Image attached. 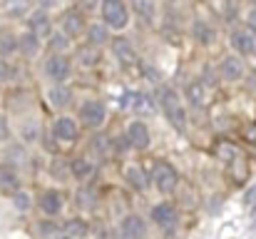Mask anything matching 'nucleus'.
<instances>
[{"label":"nucleus","instance_id":"1","mask_svg":"<svg viewBox=\"0 0 256 239\" xmlns=\"http://www.w3.org/2000/svg\"><path fill=\"white\" fill-rule=\"evenodd\" d=\"M100 15L110 30H124L130 25V8L124 0H100Z\"/></svg>","mask_w":256,"mask_h":239},{"label":"nucleus","instance_id":"2","mask_svg":"<svg viewBox=\"0 0 256 239\" xmlns=\"http://www.w3.org/2000/svg\"><path fill=\"white\" fill-rule=\"evenodd\" d=\"M160 105H162V110H164L167 120L172 122V127L182 132V130L186 127V115H184V105H182V100H179L176 90H172V87H162V90H160Z\"/></svg>","mask_w":256,"mask_h":239},{"label":"nucleus","instance_id":"3","mask_svg":"<svg viewBox=\"0 0 256 239\" xmlns=\"http://www.w3.org/2000/svg\"><path fill=\"white\" fill-rule=\"evenodd\" d=\"M28 30L35 33L40 40L50 38V35H52V20H50V15H48L45 10L30 13V15H28Z\"/></svg>","mask_w":256,"mask_h":239},{"label":"nucleus","instance_id":"4","mask_svg":"<svg viewBox=\"0 0 256 239\" xmlns=\"http://www.w3.org/2000/svg\"><path fill=\"white\" fill-rule=\"evenodd\" d=\"M45 75L50 80H55L58 85H62L65 80L70 78V60L62 58V55H52V58L45 63Z\"/></svg>","mask_w":256,"mask_h":239},{"label":"nucleus","instance_id":"5","mask_svg":"<svg viewBox=\"0 0 256 239\" xmlns=\"http://www.w3.org/2000/svg\"><path fill=\"white\" fill-rule=\"evenodd\" d=\"M154 187L162 194L174 192V187H176V172H174L172 164H157V169H154Z\"/></svg>","mask_w":256,"mask_h":239},{"label":"nucleus","instance_id":"6","mask_svg":"<svg viewBox=\"0 0 256 239\" xmlns=\"http://www.w3.org/2000/svg\"><path fill=\"white\" fill-rule=\"evenodd\" d=\"M80 120L85 122L87 127H100L104 122V105L97 100H90L80 107Z\"/></svg>","mask_w":256,"mask_h":239},{"label":"nucleus","instance_id":"7","mask_svg":"<svg viewBox=\"0 0 256 239\" xmlns=\"http://www.w3.org/2000/svg\"><path fill=\"white\" fill-rule=\"evenodd\" d=\"M120 234H122V239H142L144 234H147V224H144L142 217L130 214V217L122 219V224H120Z\"/></svg>","mask_w":256,"mask_h":239},{"label":"nucleus","instance_id":"8","mask_svg":"<svg viewBox=\"0 0 256 239\" xmlns=\"http://www.w3.org/2000/svg\"><path fill=\"white\" fill-rule=\"evenodd\" d=\"M127 137H130V142H132L134 150H144V147L150 145V130H147V125L140 122V120L130 122V127H127Z\"/></svg>","mask_w":256,"mask_h":239},{"label":"nucleus","instance_id":"9","mask_svg":"<svg viewBox=\"0 0 256 239\" xmlns=\"http://www.w3.org/2000/svg\"><path fill=\"white\" fill-rule=\"evenodd\" d=\"M232 48H234L239 55H252V53H256L254 33H246V30L232 33Z\"/></svg>","mask_w":256,"mask_h":239},{"label":"nucleus","instance_id":"10","mask_svg":"<svg viewBox=\"0 0 256 239\" xmlns=\"http://www.w3.org/2000/svg\"><path fill=\"white\" fill-rule=\"evenodd\" d=\"M52 132H55V137H58V140H65V142L78 140V125H75V120H72V117H58V120H55Z\"/></svg>","mask_w":256,"mask_h":239},{"label":"nucleus","instance_id":"11","mask_svg":"<svg viewBox=\"0 0 256 239\" xmlns=\"http://www.w3.org/2000/svg\"><path fill=\"white\" fill-rule=\"evenodd\" d=\"M152 219H154V224H157V227H162V229H172V227L176 224V212H174V207H172V204H157V207L152 209Z\"/></svg>","mask_w":256,"mask_h":239},{"label":"nucleus","instance_id":"12","mask_svg":"<svg viewBox=\"0 0 256 239\" xmlns=\"http://www.w3.org/2000/svg\"><path fill=\"white\" fill-rule=\"evenodd\" d=\"M82 28H85L82 13L75 10V8H72V10H65V15H62V30H65L68 35H80Z\"/></svg>","mask_w":256,"mask_h":239},{"label":"nucleus","instance_id":"13","mask_svg":"<svg viewBox=\"0 0 256 239\" xmlns=\"http://www.w3.org/2000/svg\"><path fill=\"white\" fill-rule=\"evenodd\" d=\"M112 53L117 55V60H120L122 65H130V63H134V60H137L132 43H130V40H124V38H114V40H112Z\"/></svg>","mask_w":256,"mask_h":239},{"label":"nucleus","instance_id":"14","mask_svg":"<svg viewBox=\"0 0 256 239\" xmlns=\"http://www.w3.org/2000/svg\"><path fill=\"white\" fill-rule=\"evenodd\" d=\"M219 73H222V78H224V80L234 82V80H239L242 75H244V65H242V60H239V58L229 55V58H224V60H222Z\"/></svg>","mask_w":256,"mask_h":239},{"label":"nucleus","instance_id":"15","mask_svg":"<svg viewBox=\"0 0 256 239\" xmlns=\"http://www.w3.org/2000/svg\"><path fill=\"white\" fill-rule=\"evenodd\" d=\"M40 209H42L45 214H58V212L62 209V197H60V192H55V189L42 192V197H40Z\"/></svg>","mask_w":256,"mask_h":239},{"label":"nucleus","instance_id":"16","mask_svg":"<svg viewBox=\"0 0 256 239\" xmlns=\"http://www.w3.org/2000/svg\"><path fill=\"white\" fill-rule=\"evenodd\" d=\"M20 187V177L10 164H0V189L2 192H18Z\"/></svg>","mask_w":256,"mask_h":239},{"label":"nucleus","instance_id":"17","mask_svg":"<svg viewBox=\"0 0 256 239\" xmlns=\"http://www.w3.org/2000/svg\"><path fill=\"white\" fill-rule=\"evenodd\" d=\"M192 35H194L196 43L209 45V43L214 40V28H212L206 20H194V23H192Z\"/></svg>","mask_w":256,"mask_h":239},{"label":"nucleus","instance_id":"18","mask_svg":"<svg viewBox=\"0 0 256 239\" xmlns=\"http://www.w3.org/2000/svg\"><path fill=\"white\" fill-rule=\"evenodd\" d=\"M18 50L22 53V55H28V58H32V55H38V50H40V38L35 35V33H25V35H20L18 38Z\"/></svg>","mask_w":256,"mask_h":239},{"label":"nucleus","instance_id":"19","mask_svg":"<svg viewBox=\"0 0 256 239\" xmlns=\"http://www.w3.org/2000/svg\"><path fill=\"white\" fill-rule=\"evenodd\" d=\"M48 97H50V102H52L55 107H65V105L72 102V90L65 87V85H58V87H52V90L48 92Z\"/></svg>","mask_w":256,"mask_h":239},{"label":"nucleus","instance_id":"20","mask_svg":"<svg viewBox=\"0 0 256 239\" xmlns=\"http://www.w3.org/2000/svg\"><path fill=\"white\" fill-rule=\"evenodd\" d=\"M87 38H90V45H104L107 40H110V28L102 23V25H92L90 28V33H87Z\"/></svg>","mask_w":256,"mask_h":239},{"label":"nucleus","instance_id":"21","mask_svg":"<svg viewBox=\"0 0 256 239\" xmlns=\"http://www.w3.org/2000/svg\"><path fill=\"white\" fill-rule=\"evenodd\" d=\"M132 8H134V13H137L140 18H144L147 23H152V20H154L157 8H154V3H152V0H132Z\"/></svg>","mask_w":256,"mask_h":239},{"label":"nucleus","instance_id":"22","mask_svg":"<svg viewBox=\"0 0 256 239\" xmlns=\"http://www.w3.org/2000/svg\"><path fill=\"white\" fill-rule=\"evenodd\" d=\"M70 172H72V177H75V179H87V177L92 174V162H90V159H85V157L72 159Z\"/></svg>","mask_w":256,"mask_h":239},{"label":"nucleus","instance_id":"23","mask_svg":"<svg viewBox=\"0 0 256 239\" xmlns=\"http://www.w3.org/2000/svg\"><path fill=\"white\" fill-rule=\"evenodd\" d=\"M124 179H127V184L134 187V189H144V187H147V179H144V174H142L140 167H127V169H124Z\"/></svg>","mask_w":256,"mask_h":239},{"label":"nucleus","instance_id":"24","mask_svg":"<svg viewBox=\"0 0 256 239\" xmlns=\"http://www.w3.org/2000/svg\"><path fill=\"white\" fill-rule=\"evenodd\" d=\"M184 95H186V100L192 105H202L204 102V82H189Z\"/></svg>","mask_w":256,"mask_h":239},{"label":"nucleus","instance_id":"25","mask_svg":"<svg viewBox=\"0 0 256 239\" xmlns=\"http://www.w3.org/2000/svg\"><path fill=\"white\" fill-rule=\"evenodd\" d=\"M87 232V224L82 219H70V222H65V227H62V234H68V237L78 239V237H85Z\"/></svg>","mask_w":256,"mask_h":239},{"label":"nucleus","instance_id":"26","mask_svg":"<svg viewBox=\"0 0 256 239\" xmlns=\"http://www.w3.org/2000/svg\"><path fill=\"white\" fill-rule=\"evenodd\" d=\"M18 50V38L12 35V33H2L0 35V53L2 55H10V53H15Z\"/></svg>","mask_w":256,"mask_h":239},{"label":"nucleus","instance_id":"27","mask_svg":"<svg viewBox=\"0 0 256 239\" xmlns=\"http://www.w3.org/2000/svg\"><path fill=\"white\" fill-rule=\"evenodd\" d=\"M70 35L62 30V33H58V35H50V48L52 50H65L68 45H70V40H68Z\"/></svg>","mask_w":256,"mask_h":239},{"label":"nucleus","instance_id":"28","mask_svg":"<svg viewBox=\"0 0 256 239\" xmlns=\"http://www.w3.org/2000/svg\"><path fill=\"white\" fill-rule=\"evenodd\" d=\"M20 135H22V140H25V142H32V140L38 137V127H35L32 122H28V125H22Z\"/></svg>","mask_w":256,"mask_h":239},{"label":"nucleus","instance_id":"29","mask_svg":"<svg viewBox=\"0 0 256 239\" xmlns=\"http://www.w3.org/2000/svg\"><path fill=\"white\" fill-rule=\"evenodd\" d=\"M68 164L62 162V159H55V164H52V174L58 177V179H65V174H68Z\"/></svg>","mask_w":256,"mask_h":239},{"label":"nucleus","instance_id":"30","mask_svg":"<svg viewBox=\"0 0 256 239\" xmlns=\"http://www.w3.org/2000/svg\"><path fill=\"white\" fill-rule=\"evenodd\" d=\"M80 63H82V65H94V63H97V53L90 50V48L82 50V53H80Z\"/></svg>","mask_w":256,"mask_h":239},{"label":"nucleus","instance_id":"31","mask_svg":"<svg viewBox=\"0 0 256 239\" xmlns=\"http://www.w3.org/2000/svg\"><path fill=\"white\" fill-rule=\"evenodd\" d=\"M15 207L18 209H30V197L22 192H15Z\"/></svg>","mask_w":256,"mask_h":239},{"label":"nucleus","instance_id":"32","mask_svg":"<svg viewBox=\"0 0 256 239\" xmlns=\"http://www.w3.org/2000/svg\"><path fill=\"white\" fill-rule=\"evenodd\" d=\"M55 232H58V227H55L52 222H42V224H40V234H42L45 239H50Z\"/></svg>","mask_w":256,"mask_h":239},{"label":"nucleus","instance_id":"33","mask_svg":"<svg viewBox=\"0 0 256 239\" xmlns=\"http://www.w3.org/2000/svg\"><path fill=\"white\" fill-rule=\"evenodd\" d=\"M244 204H246V207H252V209L256 212V187H252V189L244 194Z\"/></svg>","mask_w":256,"mask_h":239},{"label":"nucleus","instance_id":"34","mask_svg":"<svg viewBox=\"0 0 256 239\" xmlns=\"http://www.w3.org/2000/svg\"><path fill=\"white\" fill-rule=\"evenodd\" d=\"M94 150L97 152H107L110 150V140L107 137H94Z\"/></svg>","mask_w":256,"mask_h":239},{"label":"nucleus","instance_id":"35","mask_svg":"<svg viewBox=\"0 0 256 239\" xmlns=\"http://www.w3.org/2000/svg\"><path fill=\"white\" fill-rule=\"evenodd\" d=\"M78 197H80V207H92V197H94L92 192H80Z\"/></svg>","mask_w":256,"mask_h":239},{"label":"nucleus","instance_id":"36","mask_svg":"<svg viewBox=\"0 0 256 239\" xmlns=\"http://www.w3.org/2000/svg\"><path fill=\"white\" fill-rule=\"evenodd\" d=\"M246 25H249V30H252V33L256 35V8L246 13Z\"/></svg>","mask_w":256,"mask_h":239},{"label":"nucleus","instance_id":"37","mask_svg":"<svg viewBox=\"0 0 256 239\" xmlns=\"http://www.w3.org/2000/svg\"><path fill=\"white\" fill-rule=\"evenodd\" d=\"M8 75H10V68H8V63H2V60H0V82H5Z\"/></svg>","mask_w":256,"mask_h":239},{"label":"nucleus","instance_id":"38","mask_svg":"<svg viewBox=\"0 0 256 239\" xmlns=\"http://www.w3.org/2000/svg\"><path fill=\"white\" fill-rule=\"evenodd\" d=\"M8 137V125H5V120L0 117V140H5Z\"/></svg>","mask_w":256,"mask_h":239},{"label":"nucleus","instance_id":"39","mask_svg":"<svg viewBox=\"0 0 256 239\" xmlns=\"http://www.w3.org/2000/svg\"><path fill=\"white\" fill-rule=\"evenodd\" d=\"M246 137H249V140L256 145V130H249V132H246Z\"/></svg>","mask_w":256,"mask_h":239},{"label":"nucleus","instance_id":"40","mask_svg":"<svg viewBox=\"0 0 256 239\" xmlns=\"http://www.w3.org/2000/svg\"><path fill=\"white\" fill-rule=\"evenodd\" d=\"M94 3H97V0H82V5H85L87 10H90V8H94Z\"/></svg>","mask_w":256,"mask_h":239}]
</instances>
